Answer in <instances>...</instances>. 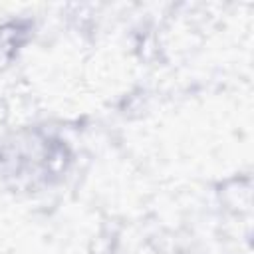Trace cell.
Returning a JSON list of instances; mask_svg holds the SVG:
<instances>
[{"label": "cell", "instance_id": "1", "mask_svg": "<svg viewBox=\"0 0 254 254\" xmlns=\"http://www.w3.org/2000/svg\"><path fill=\"white\" fill-rule=\"evenodd\" d=\"M32 24L28 20H8L0 24V65L10 64L22 46L30 40Z\"/></svg>", "mask_w": 254, "mask_h": 254}]
</instances>
